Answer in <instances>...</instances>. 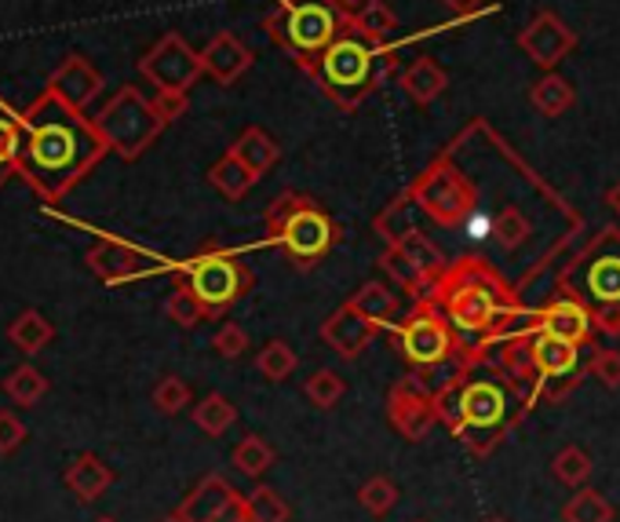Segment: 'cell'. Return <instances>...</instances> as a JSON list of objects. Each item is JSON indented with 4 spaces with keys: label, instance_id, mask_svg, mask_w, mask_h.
I'll return each instance as SVG.
<instances>
[{
    "label": "cell",
    "instance_id": "e575fe53",
    "mask_svg": "<svg viewBox=\"0 0 620 522\" xmlns=\"http://www.w3.org/2000/svg\"><path fill=\"white\" fill-rule=\"evenodd\" d=\"M565 522H613V504L598 489H576L562 508Z\"/></svg>",
    "mask_w": 620,
    "mask_h": 522
},
{
    "label": "cell",
    "instance_id": "8992f818",
    "mask_svg": "<svg viewBox=\"0 0 620 522\" xmlns=\"http://www.w3.org/2000/svg\"><path fill=\"white\" fill-rule=\"evenodd\" d=\"M267 237L296 270H314L340 242V223L321 209L311 194L285 190L264 212Z\"/></svg>",
    "mask_w": 620,
    "mask_h": 522
},
{
    "label": "cell",
    "instance_id": "30bf717a",
    "mask_svg": "<svg viewBox=\"0 0 620 522\" xmlns=\"http://www.w3.org/2000/svg\"><path fill=\"white\" fill-rule=\"evenodd\" d=\"M409 201L431 216L442 227H460L467 216L478 209L475 183L453 165L449 158H438L417 176V183L406 190Z\"/></svg>",
    "mask_w": 620,
    "mask_h": 522
},
{
    "label": "cell",
    "instance_id": "11a10c76",
    "mask_svg": "<svg viewBox=\"0 0 620 522\" xmlns=\"http://www.w3.org/2000/svg\"><path fill=\"white\" fill-rule=\"evenodd\" d=\"M606 205H609V209H613V212L620 216V179L613 183V187L606 190Z\"/></svg>",
    "mask_w": 620,
    "mask_h": 522
},
{
    "label": "cell",
    "instance_id": "9f6ffc18",
    "mask_svg": "<svg viewBox=\"0 0 620 522\" xmlns=\"http://www.w3.org/2000/svg\"><path fill=\"white\" fill-rule=\"evenodd\" d=\"M336 4H340V8H343V12H347V15H354V12H358V8H362V4H365V0H336Z\"/></svg>",
    "mask_w": 620,
    "mask_h": 522
},
{
    "label": "cell",
    "instance_id": "cb8c5ba5",
    "mask_svg": "<svg viewBox=\"0 0 620 522\" xmlns=\"http://www.w3.org/2000/svg\"><path fill=\"white\" fill-rule=\"evenodd\" d=\"M445 89H449V73H445L431 56H420L412 67L401 70V92H406L417 106H431Z\"/></svg>",
    "mask_w": 620,
    "mask_h": 522
},
{
    "label": "cell",
    "instance_id": "94428289",
    "mask_svg": "<svg viewBox=\"0 0 620 522\" xmlns=\"http://www.w3.org/2000/svg\"><path fill=\"white\" fill-rule=\"evenodd\" d=\"M417 522H423V519H417Z\"/></svg>",
    "mask_w": 620,
    "mask_h": 522
},
{
    "label": "cell",
    "instance_id": "d6986e66",
    "mask_svg": "<svg viewBox=\"0 0 620 522\" xmlns=\"http://www.w3.org/2000/svg\"><path fill=\"white\" fill-rule=\"evenodd\" d=\"M201 62H204V73H209V78H215L220 84H237V78H245V73L253 70L256 56L242 37L231 34V30H223V34H215L209 45H204Z\"/></svg>",
    "mask_w": 620,
    "mask_h": 522
},
{
    "label": "cell",
    "instance_id": "f1b7e54d",
    "mask_svg": "<svg viewBox=\"0 0 620 522\" xmlns=\"http://www.w3.org/2000/svg\"><path fill=\"white\" fill-rule=\"evenodd\" d=\"M8 340H12L19 351L37 355L56 340V329H51V322L40 311H23L19 318H12V325H8Z\"/></svg>",
    "mask_w": 620,
    "mask_h": 522
},
{
    "label": "cell",
    "instance_id": "4dcf8cb0",
    "mask_svg": "<svg viewBox=\"0 0 620 522\" xmlns=\"http://www.w3.org/2000/svg\"><path fill=\"white\" fill-rule=\"evenodd\" d=\"M231 461H234V467H237L242 475L259 478V475H267L270 467H274L278 450L264 439V434H245V439L234 445Z\"/></svg>",
    "mask_w": 620,
    "mask_h": 522
},
{
    "label": "cell",
    "instance_id": "836d02e7",
    "mask_svg": "<svg viewBox=\"0 0 620 522\" xmlns=\"http://www.w3.org/2000/svg\"><path fill=\"white\" fill-rule=\"evenodd\" d=\"M4 395L12 398L15 406H37V402L48 395V380L37 366H19L15 373H8L4 380Z\"/></svg>",
    "mask_w": 620,
    "mask_h": 522
},
{
    "label": "cell",
    "instance_id": "7bdbcfd3",
    "mask_svg": "<svg viewBox=\"0 0 620 522\" xmlns=\"http://www.w3.org/2000/svg\"><path fill=\"white\" fill-rule=\"evenodd\" d=\"M347 395V380L332 369H318L311 380H307V398L314 402L318 409H336Z\"/></svg>",
    "mask_w": 620,
    "mask_h": 522
},
{
    "label": "cell",
    "instance_id": "6da1fadb",
    "mask_svg": "<svg viewBox=\"0 0 620 522\" xmlns=\"http://www.w3.org/2000/svg\"><path fill=\"white\" fill-rule=\"evenodd\" d=\"M23 121V147H19V176L45 201H59L70 187L89 176L106 158L103 136L95 132L84 111L59 103L45 92L19 114Z\"/></svg>",
    "mask_w": 620,
    "mask_h": 522
},
{
    "label": "cell",
    "instance_id": "2e32d148",
    "mask_svg": "<svg viewBox=\"0 0 620 522\" xmlns=\"http://www.w3.org/2000/svg\"><path fill=\"white\" fill-rule=\"evenodd\" d=\"M533 329V325H529ZM529 355H533V395H529V409L537 395L554 380H570L576 376V366H581V347L570 344V340H559V336H548V333H529Z\"/></svg>",
    "mask_w": 620,
    "mask_h": 522
},
{
    "label": "cell",
    "instance_id": "ac0fdd59",
    "mask_svg": "<svg viewBox=\"0 0 620 522\" xmlns=\"http://www.w3.org/2000/svg\"><path fill=\"white\" fill-rule=\"evenodd\" d=\"M376 325L365 322L362 314H358L351 303H343V308H336L329 318L321 322V340L332 347L336 355L343 358V362H354L358 355L365 351L369 344L376 340Z\"/></svg>",
    "mask_w": 620,
    "mask_h": 522
},
{
    "label": "cell",
    "instance_id": "d4e9b609",
    "mask_svg": "<svg viewBox=\"0 0 620 522\" xmlns=\"http://www.w3.org/2000/svg\"><path fill=\"white\" fill-rule=\"evenodd\" d=\"M231 154L242 158L245 165L253 169V176L264 179L267 172L281 161V147L274 143V136H267V132H264V128H245V132L234 139Z\"/></svg>",
    "mask_w": 620,
    "mask_h": 522
},
{
    "label": "cell",
    "instance_id": "44dd1931",
    "mask_svg": "<svg viewBox=\"0 0 620 522\" xmlns=\"http://www.w3.org/2000/svg\"><path fill=\"white\" fill-rule=\"evenodd\" d=\"M84 264H89V270L95 278L103 281H125L143 270V253H136L132 245L117 242V237H106V242L92 245L89 253H84Z\"/></svg>",
    "mask_w": 620,
    "mask_h": 522
},
{
    "label": "cell",
    "instance_id": "f35d334b",
    "mask_svg": "<svg viewBox=\"0 0 620 522\" xmlns=\"http://www.w3.org/2000/svg\"><path fill=\"white\" fill-rule=\"evenodd\" d=\"M19 147H23V121L0 111V187L19 176Z\"/></svg>",
    "mask_w": 620,
    "mask_h": 522
},
{
    "label": "cell",
    "instance_id": "681fc988",
    "mask_svg": "<svg viewBox=\"0 0 620 522\" xmlns=\"http://www.w3.org/2000/svg\"><path fill=\"white\" fill-rule=\"evenodd\" d=\"M187 106H190L187 92H157V95H154V111H157V117H161L165 125L179 121V117L187 114Z\"/></svg>",
    "mask_w": 620,
    "mask_h": 522
},
{
    "label": "cell",
    "instance_id": "bcb514c9",
    "mask_svg": "<svg viewBox=\"0 0 620 522\" xmlns=\"http://www.w3.org/2000/svg\"><path fill=\"white\" fill-rule=\"evenodd\" d=\"M212 351L226 358V362H234V358H242L248 351V333L237 322L220 325V333L212 336Z\"/></svg>",
    "mask_w": 620,
    "mask_h": 522
},
{
    "label": "cell",
    "instance_id": "52a82bcc",
    "mask_svg": "<svg viewBox=\"0 0 620 522\" xmlns=\"http://www.w3.org/2000/svg\"><path fill=\"white\" fill-rule=\"evenodd\" d=\"M347 23H351V15L336 0H281L274 12L264 19V30L311 78L314 67L325 56V48L343 34Z\"/></svg>",
    "mask_w": 620,
    "mask_h": 522
},
{
    "label": "cell",
    "instance_id": "8d00e7d4",
    "mask_svg": "<svg viewBox=\"0 0 620 522\" xmlns=\"http://www.w3.org/2000/svg\"><path fill=\"white\" fill-rule=\"evenodd\" d=\"M592 456H587L581 445H565V450H559L551 456V475L559 478L562 486H573L581 489L587 486V478H592Z\"/></svg>",
    "mask_w": 620,
    "mask_h": 522
},
{
    "label": "cell",
    "instance_id": "8fae6325",
    "mask_svg": "<svg viewBox=\"0 0 620 522\" xmlns=\"http://www.w3.org/2000/svg\"><path fill=\"white\" fill-rule=\"evenodd\" d=\"M570 270H581V286H562L565 292L592 300L595 308L603 303H620V231H603L598 242L587 245V253L576 259Z\"/></svg>",
    "mask_w": 620,
    "mask_h": 522
},
{
    "label": "cell",
    "instance_id": "4fadbf2b",
    "mask_svg": "<svg viewBox=\"0 0 620 522\" xmlns=\"http://www.w3.org/2000/svg\"><path fill=\"white\" fill-rule=\"evenodd\" d=\"M387 420L406 442H423L438 424V402L417 376H406L387 395Z\"/></svg>",
    "mask_w": 620,
    "mask_h": 522
},
{
    "label": "cell",
    "instance_id": "e0dca14e",
    "mask_svg": "<svg viewBox=\"0 0 620 522\" xmlns=\"http://www.w3.org/2000/svg\"><path fill=\"white\" fill-rule=\"evenodd\" d=\"M48 92L56 95L59 103L73 106V111H84V106L103 92V78L84 56H67L48 78Z\"/></svg>",
    "mask_w": 620,
    "mask_h": 522
},
{
    "label": "cell",
    "instance_id": "7a4b0ae2",
    "mask_svg": "<svg viewBox=\"0 0 620 522\" xmlns=\"http://www.w3.org/2000/svg\"><path fill=\"white\" fill-rule=\"evenodd\" d=\"M428 297L445 311L456 333L478 336V340H500L526 329L533 318V311L518 308L515 289L482 256H464L449 264Z\"/></svg>",
    "mask_w": 620,
    "mask_h": 522
},
{
    "label": "cell",
    "instance_id": "ba28073f",
    "mask_svg": "<svg viewBox=\"0 0 620 522\" xmlns=\"http://www.w3.org/2000/svg\"><path fill=\"white\" fill-rule=\"evenodd\" d=\"M183 286L201 300V308L209 311V318H223L237 300L248 297L256 286V275L234 248L204 245L198 256H190L183 264Z\"/></svg>",
    "mask_w": 620,
    "mask_h": 522
},
{
    "label": "cell",
    "instance_id": "7402d4cb",
    "mask_svg": "<svg viewBox=\"0 0 620 522\" xmlns=\"http://www.w3.org/2000/svg\"><path fill=\"white\" fill-rule=\"evenodd\" d=\"M62 483L78 500H100L114 486V467H106V461H100L95 453H81L78 461H70Z\"/></svg>",
    "mask_w": 620,
    "mask_h": 522
},
{
    "label": "cell",
    "instance_id": "91938a15",
    "mask_svg": "<svg viewBox=\"0 0 620 522\" xmlns=\"http://www.w3.org/2000/svg\"><path fill=\"white\" fill-rule=\"evenodd\" d=\"M489 522H507V519H489Z\"/></svg>",
    "mask_w": 620,
    "mask_h": 522
},
{
    "label": "cell",
    "instance_id": "603a6c76",
    "mask_svg": "<svg viewBox=\"0 0 620 522\" xmlns=\"http://www.w3.org/2000/svg\"><path fill=\"white\" fill-rule=\"evenodd\" d=\"M351 308L362 314L365 322H373L376 329H387V325H398V314H401V303H398V292L395 286H387V281H365L362 289L354 292Z\"/></svg>",
    "mask_w": 620,
    "mask_h": 522
},
{
    "label": "cell",
    "instance_id": "ee69618b",
    "mask_svg": "<svg viewBox=\"0 0 620 522\" xmlns=\"http://www.w3.org/2000/svg\"><path fill=\"white\" fill-rule=\"evenodd\" d=\"M412 227L417 223H412V216H409V194H401L398 201H390L387 209L376 216V234L387 237L390 245H395L401 234H409Z\"/></svg>",
    "mask_w": 620,
    "mask_h": 522
},
{
    "label": "cell",
    "instance_id": "7dc6e473",
    "mask_svg": "<svg viewBox=\"0 0 620 522\" xmlns=\"http://www.w3.org/2000/svg\"><path fill=\"white\" fill-rule=\"evenodd\" d=\"M587 369H592V376L603 387H609V391L620 387V351H609V347H595L592 366H587Z\"/></svg>",
    "mask_w": 620,
    "mask_h": 522
},
{
    "label": "cell",
    "instance_id": "484cf974",
    "mask_svg": "<svg viewBox=\"0 0 620 522\" xmlns=\"http://www.w3.org/2000/svg\"><path fill=\"white\" fill-rule=\"evenodd\" d=\"M209 183L223 194V198L242 201L245 194L259 183V176H253V169H248L237 154H231V150H226V154L209 169Z\"/></svg>",
    "mask_w": 620,
    "mask_h": 522
},
{
    "label": "cell",
    "instance_id": "5b68a950",
    "mask_svg": "<svg viewBox=\"0 0 620 522\" xmlns=\"http://www.w3.org/2000/svg\"><path fill=\"white\" fill-rule=\"evenodd\" d=\"M395 70V51L390 45H373L358 30L347 23L340 37L325 48L321 62L314 67L311 81L318 84L325 100H332L340 111H354L369 95L376 92V84Z\"/></svg>",
    "mask_w": 620,
    "mask_h": 522
},
{
    "label": "cell",
    "instance_id": "ab89813d",
    "mask_svg": "<svg viewBox=\"0 0 620 522\" xmlns=\"http://www.w3.org/2000/svg\"><path fill=\"white\" fill-rule=\"evenodd\" d=\"M529 234H533V223H529V216L515 209V205H507L504 212L496 216V223H493V237L500 242V248H507V253H515V248H522L529 242Z\"/></svg>",
    "mask_w": 620,
    "mask_h": 522
},
{
    "label": "cell",
    "instance_id": "9a60e30c",
    "mask_svg": "<svg viewBox=\"0 0 620 522\" xmlns=\"http://www.w3.org/2000/svg\"><path fill=\"white\" fill-rule=\"evenodd\" d=\"M518 48L540 70H554L576 48V34L554 12H540L529 26L518 30Z\"/></svg>",
    "mask_w": 620,
    "mask_h": 522
},
{
    "label": "cell",
    "instance_id": "9c48e42d",
    "mask_svg": "<svg viewBox=\"0 0 620 522\" xmlns=\"http://www.w3.org/2000/svg\"><path fill=\"white\" fill-rule=\"evenodd\" d=\"M92 125L95 132L103 136V143L110 147L114 154H121L125 161H136L161 136V128H165V121H161L154 111V100H147L132 84L117 89L110 100H106L103 111L92 117Z\"/></svg>",
    "mask_w": 620,
    "mask_h": 522
},
{
    "label": "cell",
    "instance_id": "4316f807",
    "mask_svg": "<svg viewBox=\"0 0 620 522\" xmlns=\"http://www.w3.org/2000/svg\"><path fill=\"white\" fill-rule=\"evenodd\" d=\"M395 245L401 248V253L409 256V264L417 267L420 275L431 281V286H434V281H438V278L445 275V267H449V264H445V256H442V248L434 245L431 237L423 234V231H417V227H412L409 234H401Z\"/></svg>",
    "mask_w": 620,
    "mask_h": 522
},
{
    "label": "cell",
    "instance_id": "60d3db41",
    "mask_svg": "<svg viewBox=\"0 0 620 522\" xmlns=\"http://www.w3.org/2000/svg\"><path fill=\"white\" fill-rule=\"evenodd\" d=\"M245 511L253 522H289V515H292L285 497L270 486H256L253 494L245 497Z\"/></svg>",
    "mask_w": 620,
    "mask_h": 522
},
{
    "label": "cell",
    "instance_id": "6f0895ef",
    "mask_svg": "<svg viewBox=\"0 0 620 522\" xmlns=\"http://www.w3.org/2000/svg\"><path fill=\"white\" fill-rule=\"evenodd\" d=\"M161 522H187V519H183V515H168V519H161Z\"/></svg>",
    "mask_w": 620,
    "mask_h": 522
},
{
    "label": "cell",
    "instance_id": "d6a6232c",
    "mask_svg": "<svg viewBox=\"0 0 620 522\" xmlns=\"http://www.w3.org/2000/svg\"><path fill=\"white\" fill-rule=\"evenodd\" d=\"M237 420V406L226 395H209L201 398L198 406H194V424L209 434V439H220V434H226L234 428Z\"/></svg>",
    "mask_w": 620,
    "mask_h": 522
},
{
    "label": "cell",
    "instance_id": "f5cc1de1",
    "mask_svg": "<svg viewBox=\"0 0 620 522\" xmlns=\"http://www.w3.org/2000/svg\"><path fill=\"white\" fill-rule=\"evenodd\" d=\"M445 8H449L453 15H460V19H471L478 12H486L489 8V0H442Z\"/></svg>",
    "mask_w": 620,
    "mask_h": 522
},
{
    "label": "cell",
    "instance_id": "7c38bea8",
    "mask_svg": "<svg viewBox=\"0 0 620 522\" xmlns=\"http://www.w3.org/2000/svg\"><path fill=\"white\" fill-rule=\"evenodd\" d=\"M139 73H143L157 92H190L204 73V62H201V51H194L179 34H165L139 59Z\"/></svg>",
    "mask_w": 620,
    "mask_h": 522
},
{
    "label": "cell",
    "instance_id": "74e56055",
    "mask_svg": "<svg viewBox=\"0 0 620 522\" xmlns=\"http://www.w3.org/2000/svg\"><path fill=\"white\" fill-rule=\"evenodd\" d=\"M296 366H300V355L292 351L285 340H270L264 351L256 355V369L270 380V384H281V380H289L292 373H296Z\"/></svg>",
    "mask_w": 620,
    "mask_h": 522
},
{
    "label": "cell",
    "instance_id": "277c9868",
    "mask_svg": "<svg viewBox=\"0 0 620 522\" xmlns=\"http://www.w3.org/2000/svg\"><path fill=\"white\" fill-rule=\"evenodd\" d=\"M398 351L431 395L467 376V351L456 340L445 311L431 297L412 303L406 322H398Z\"/></svg>",
    "mask_w": 620,
    "mask_h": 522
},
{
    "label": "cell",
    "instance_id": "816d5d0a",
    "mask_svg": "<svg viewBox=\"0 0 620 522\" xmlns=\"http://www.w3.org/2000/svg\"><path fill=\"white\" fill-rule=\"evenodd\" d=\"M493 223H496V216H489V212H471L464 220V231H467V237H471V242H482V237H489L493 234Z\"/></svg>",
    "mask_w": 620,
    "mask_h": 522
},
{
    "label": "cell",
    "instance_id": "f546056e",
    "mask_svg": "<svg viewBox=\"0 0 620 522\" xmlns=\"http://www.w3.org/2000/svg\"><path fill=\"white\" fill-rule=\"evenodd\" d=\"M351 26L365 40H373V45H387L390 34L398 30V15L390 12L384 0H365V4L351 15Z\"/></svg>",
    "mask_w": 620,
    "mask_h": 522
},
{
    "label": "cell",
    "instance_id": "83f0119b",
    "mask_svg": "<svg viewBox=\"0 0 620 522\" xmlns=\"http://www.w3.org/2000/svg\"><path fill=\"white\" fill-rule=\"evenodd\" d=\"M529 103L537 106L543 117H562L565 111H573L576 92H573V84L562 78V73L548 70V73H543V78L529 89Z\"/></svg>",
    "mask_w": 620,
    "mask_h": 522
},
{
    "label": "cell",
    "instance_id": "5bb4252c",
    "mask_svg": "<svg viewBox=\"0 0 620 522\" xmlns=\"http://www.w3.org/2000/svg\"><path fill=\"white\" fill-rule=\"evenodd\" d=\"M533 329L537 333H548V336H559V340H570L576 347H584L587 340H592L595 333V314L592 308L573 297V292L559 289L554 297L543 303V308L533 311Z\"/></svg>",
    "mask_w": 620,
    "mask_h": 522
},
{
    "label": "cell",
    "instance_id": "680465c9",
    "mask_svg": "<svg viewBox=\"0 0 620 522\" xmlns=\"http://www.w3.org/2000/svg\"><path fill=\"white\" fill-rule=\"evenodd\" d=\"M95 522H117V519H110V515H103V519H95Z\"/></svg>",
    "mask_w": 620,
    "mask_h": 522
},
{
    "label": "cell",
    "instance_id": "1f68e13d",
    "mask_svg": "<svg viewBox=\"0 0 620 522\" xmlns=\"http://www.w3.org/2000/svg\"><path fill=\"white\" fill-rule=\"evenodd\" d=\"M379 267H384V275L395 281L398 289H406L412 300H423L431 292V281L420 275L417 267L409 264V256L401 253L398 245H387V253L379 256Z\"/></svg>",
    "mask_w": 620,
    "mask_h": 522
},
{
    "label": "cell",
    "instance_id": "f907efd6",
    "mask_svg": "<svg viewBox=\"0 0 620 522\" xmlns=\"http://www.w3.org/2000/svg\"><path fill=\"white\" fill-rule=\"evenodd\" d=\"M595 314V329L606 336H620V303H603V308H592Z\"/></svg>",
    "mask_w": 620,
    "mask_h": 522
},
{
    "label": "cell",
    "instance_id": "3957f363",
    "mask_svg": "<svg viewBox=\"0 0 620 522\" xmlns=\"http://www.w3.org/2000/svg\"><path fill=\"white\" fill-rule=\"evenodd\" d=\"M515 395L518 391L500 380L464 376L453 387L438 391L434 402H438V420L445 428L475 456H489L522 417V402H515Z\"/></svg>",
    "mask_w": 620,
    "mask_h": 522
},
{
    "label": "cell",
    "instance_id": "c3c4849f",
    "mask_svg": "<svg viewBox=\"0 0 620 522\" xmlns=\"http://www.w3.org/2000/svg\"><path fill=\"white\" fill-rule=\"evenodd\" d=\"M26 442V424L15 413L0 409V456H12Z\"/></svg>",
    "mask_w": 620,
    "mask_h": 522
},
{
    "label": "cell",
    "instance_id": "ffe728a7",
    "mask_svg": "<svg viewBox=\"0 0 620 522\" xmlns=\"http://www.w3.org/2000/svg\"><path fill=\"white\" fill-rule=\"evenodd\" d=\"M237 500H242V497L234 494V486L226 483L223 475H204L201 483L194 486L187 497H183L176 515H183L187 522H215L226 508H234Z\"/></svg>",
    "mask_w": 620,
    "mask_h": 522
},
{
    "label": "cell",
    "instance_id": "db71d44e",
    "mask_svg": "<svg viewBox=\"0 0 620 522\" xmlns=\"http://www.w3.org/2000/svg\"><path fill=\"white\" fill-rule=\"evenodd\" d=\"M215 522H253V519H248V511H245V497H242V500H237V504H234V508H226V511H223V515H220V519H215Z\"/></svg>",
    "mask_w": 620,
    "mask_h": 522
},
{
    "label": "cell",
    "instance_id": "d590c367",
    "mask_svg": "<svg viewBox=\"0 0 620 522\" xmlns=\"http://www.w3.org/2000/svg\"><path fill=\"white\" fill-rule=\"evenodd\" d=\"M398 500H401V494H398L395 478H387V475H373V478H365L362 489H358V504H362V508H365L373 519H384V515H390Z\"/></svg>",
    "mask_w": 620,
    "mask_h": 522
},
{
    "label": "cell",
    "instance_id": "f6af8a7d",
    "mask_svg": "<svg viewBox=\"0 0 620 522\" xmlns=\"http://www.w3.org/2000/svg\"><path fill=\"white\" fill-rule=\"evenodd\" d=\"M154 406L157 413H165V417H176V413L190 406V384L183 376H165L154 387Z\"/></svg>",
    "mask_w": 620,
    "mask_h": 522
},
{
    "label": "cell",
    "instance_id": "b9f144b4",
    "mask_svg": "<svg viewBox=\"0 0 620 522\" xmlns=\"http://www.w3.org/2000/svg\"><path fill=\"white\" fill-rule=\"evenodd\" d=\"M165 314L179 325V329H194V325H201L204 318H209V311L201 308V300L194 297V292L183 286V281H179L176 289H172V297L165 303Z\"/></svg>",
    "mask_w": 620,
    "mask_h": 522
}]
</instances>
